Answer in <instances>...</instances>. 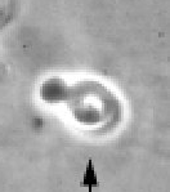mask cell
<instances>
[{"label": "cell", "mask_w": 170, "mask_h": 192, "mask_svg": "<svg viewBox=\"0 0 170 192\" xmlns=\"http://www.w3.org/2000/svg\"><path fill=\"white\" fill-rule=\"evenodd\" d=\"M65 102L76 121L103 130L113 129L121 120L122 106L117 97L103 84L83 80L68 86Z\"/></svg>", "instance_id": "obj_1"}, {"label": "cell", "mask_w": 170, "mask_h": 192, "mask_svg": "<svg viewBox=\"0 0 170 192\" xmlns=\"http://www.w3.org/2000/svg\"><path fill=\"white\" fill-rule=\"evenodd\" d=\"M68 85L61 78H50L41 85V98L46 103L65 102Z\"/></svg>", "instance_id": "obj_2"}]
</instances>
